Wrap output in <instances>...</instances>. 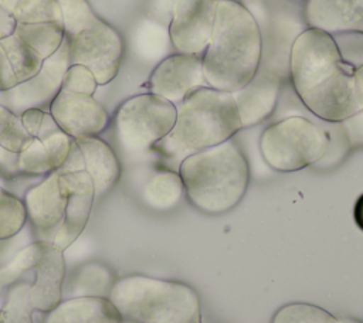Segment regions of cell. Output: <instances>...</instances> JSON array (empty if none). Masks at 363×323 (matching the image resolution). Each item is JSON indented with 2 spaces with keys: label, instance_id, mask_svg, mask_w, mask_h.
<instances>
[{
  "label": "cell",
  "instance_id": "1",
  "mask_svg": "<svg viewBox=\"0 0 363 323\" xmlns=\"http://www.w3.org/2000/svg\"><path fill=\"white\" fill-rule=\"evenodd\" d=\"M292 86L319 120L342 122L359 112L353 96V71L330 34L306 27L294 40L289 52Z\"/></svg>",
  "mask_w": 363,
  "mask_h": 323
},
{
  "label": "cell",
  "instance_id": "2",
  "mask_svg": "<svg viewBox=\"0 0 363 323\" xmlns=\"http://www.w3.org/2000/svg\"><path fill=\"white\" fill-rule=\"evenodd\" d=\"M262 31L238 0H217L210 42L201 55L207 86L234 92L257 74L262 62Z\"/></svg>",
  "mask_w": 363,
  "mask_h": 323
},
{
  "label": "cell",
  "instance_id": "3",
  "mask_svg": "<svg viewBox=\"0 0 363 323\" xmlns=\"http://www.w3.org/2000/svg\"><path fill=\"white\" fill-rule=\"evenodd\" d=\"M177 173L189 201L210 215L233 210L250 183L247 157L233 139L184 157Z\"/></svg>",
  "mask_w": 363,
  "mask_h": 323
},
{
  "label": "cell",
  "instance_id": "4",
  "mask_svg": "<svg viewBox=\"0 0 363 323\" xmlns=\"http://www.w3.org/2000/svg\"><path fill=\"white\" fill-rule=\"evenodd\" d=\"M240 130L233 94L203 86L176 105V122L155 149L179 167L184 157L233 139Z\"/></svg>",
  "mask_w": 363,
  "mask_h": 323
},
{
  "label": "cell",
  "instance_id": "5",
  "mask_svg": "<svg viewBox=\"0 0 363 323\" xmlns=\"http://www.w3.org/2000/svg\"><path fill=\"white\" fill-rule=\"evenodd\" d=\"M108 299L129 323H201L200 298L187 283L133 273L118 278Z\"/></svg>",
  "mask_w": 363,
  "mask_h": 323
},
{
  "label": "cell",
  "instance_id": "6",
  "mask_svg": "<svg viewBox=\"0 0 363 323\" xmlns=\"http://www.w3.org/2000/svg\"><path fill=\"white\" fill-rule=\"evenodd\" d=\"M328 144L325 126L299 115L271 123L262 130L258 142L264 162L282 173L316 164L325 156Z\"/></svg>",
  "mask_w": 363,
  "mask_h": 323
},
{
  "label": "cell",
  "instance_id": "7",
  "mask_svg": "<svg viewBox=\"0 0 363 323\" xmlns=\"http://www.w3.org/2000/svg\"><path fill=\"white\" fill-rule=\"evenodd\" d=\"M176 105L152 94H139L123 101L113 118L115 139L121 150L139 157L149 153L172 130Z\"/></svg>",
  "mask_w": 363,
  "mask_h": 323
},
{
  "label": "cell",
  "instance_id": "8",
  "mask_svg": "<svg viewBox=\"0 0 363 323\" xmlns=\"http://www.w3.org/2000/svg\"><path fill=\"white\" fill-rule=\"evenodd\" d=\"M65 40L71 64L88 68L98 85H106L116 76L123 57V40L105 20L99 18Z\"/></svg>",
  "mask_w": 363,
  "mask_h": 323
},
{
  "label": "cell",
  "instance_id": "9",
  "mask_svg": "<svg viewBox=\"0 0 363 323\" xmlns=\"http://www.w3.org/2000/svg\"><path fill=\"white\" fill-rule=\"evenodd\" d=\"M69 65L68 42L64 38L61 47L52 55L44 58L40 71L34 76L0 92V103L16 115L33 108L48 110L50 103L61 89L64 74Z\"/></svg>",
  "mask_w": 363,
  "mask_h": 323
},
{
  "label": "cell",
  "instance_id": "10",
  "mask_svg": "<svg viewBox=\"0 0 363 323\" xmlns=\"http://www.w3.org/2000/svg\"><path fill=\"white\" fill-rule=\"evenodd\" d=\"M217 0H174L169 40L180 54L203 55L214 27Z\"/></svg>",
  "mask_w": 363,
  "mask_h": 323
},
{
  "label": "cell",
  "instance_id": "11",
  "mask_svg": "<svg viewBox=\"0 0 363 323\" xmlns=\"http://www.w3.org/2000/svg\"><path fill=\"white\" fill-rule=\"evenodd\" d=\"M35 241L52 244L67 210V188L58 170L30 187L23 198Z\"/></svg>",
  "mask_w": 363,
  "mask_h": 323
},
{
  "label": "cell",
  "instance_id": "12",
  "mask_svg": "<svg viewBox=\"0 0 363 323\" xmlns=\"http://www.w3.org/2000/svg\"><path fill=\"white\" fill-rule=\"evenodd\" d=\"M48 112L72 139L99 136L109 125V115L94 95L60 89Z\"/></svg>",
  "mask_w": 363,
  "mask_h": 323
},
{
  "label": "cell",
  "instance_id": "13",
  "mask_svg": "<svg viewBox=\"0 0 363 323\" xmlns=\"http://www.w3.org/2000/svg\"><path fill=\"white\" fill-rule=\"evenodd\" d=\"M60 171H86L95 198L105 196L118 183L122 167L113 149L99 136L74 139L71 152Z\"/></svg>",
  "mask_w": 363,
  "mask_h": 323
},
{
  "label": "cell",
  "instance_id": "14",
  "mask_svg": "<svg viewBox=\"0 0 363 323\" xmlns=\"http://www.w3.org/2000/svg\"><path fill=\"white\" fill-rule=\"evenodd\" d=\"M149 92L172 102L180 103L199 88L207 86L200 55L172 54L163 58L149 76Z\"/></svg>",
  "mask_w": 363,
  "mask_h": 323
},
{
  "label": "cell",
  "instance_id": "15",
  "mask_svg": "<svg viewBox=\"0 0 363 323\" xmlns=\"http://www.w3.org/2000/svg\"><path fill=\"white\" fill-rule=\"evenodd\" d=\"M281 88V76L277 72L259 67L248 84L231 92L238 110L241 129L257 126L274 113L279 101Z\"/></svg>",
  "mask_w": 363,
  "mask_h": 323
},
{
  "label": "cell",
  "instance_id": "16",
  "mask_svg": "<svg viewBox=\"0 0 363 323\" xmlns=\"http://www.w3.org/2000/svg\"><path fill=\"white\" fill-rule=\"evenodd\" d=\"M60 173L67 188V210L52 245L64 252L85 230L95 200V190L86 171Z\"/></svg>",
  "mask_w": 363,
  "mask_h": 323
},
{
  "label": "cell",
  "instance_id": "17",
  "mask_svg": "<svg viewBox=\"0 0 363 323\" xmlns=\"http://www.w3.org/2000/svg\"><path fill=\"white\" fill-rule=\"evenodd\" d=\"M303 20L332 37L363 34V0H305Z\"/></svg>",
  "mask_w": 363,
  "mask_h": 323
},
{
  "label": "cell",
  "instance_id": "18",
  "mask_svg": "<svg viewBox=\"0 0 363 323\" xmlns=\"http://www.w3.org/2000/svg\"><path fill=\"white\" fill-rule=\"evenodd\" d=\"M35 278L30 288V300L34 310L48 313L62 300V283L65 279L64 252L47 244L35 265Z\"/></svg>",
  "mask_w": 363,
  "mask_h": 323
},
{
  "label": "cell",
  "instance_id": "19",
  "mask_svg": "<svg viewBox=\"0 0 363 323\" xmlns=\"http://www.w3.org/2000/svg\"><path fill=\"white\" fill-rule=\"evenodd\" d=\"M41 58L28 44L16 34L0 38V92L34 76L43 64Z\"/></svg>",
  "mask_w": 363,
  "mask_h": 323
},
{
  "label": "cell",
  "instance_id": "20",
  "mask_svg": "<svg viewBox=\"0 0 363 323\" xmlns=\"http://www.w3.org/2000/svg\"><path fill=\"white\" fill-rule=\"evenodd\" d=\"M45 323H125L108 298L77 296L62 299L47 313Z\"/></svg>",
  "mask_w": 363,
  "mask_h": 323
},
{
  "label": "cell",
  "instance_id": "21",
  "mask_svg": "<svg viewBox=\"0 0 363 323\" xmlns=\"http://www.w3.org/2000/svg\"><path fill=\"white\" fill-rule=\"evenodd\" d=\"M184 194L183 181L173 169L155 170L142 184L140 198L146 207L155 211H170L179 205Z\"/></svg>",
  "mask_w": 363,
  "mask_h": 323
},
{
  "label": "cell",
  "instance_id": "22",
  "mask_svg": "<svg viewBox=\"0 0 363 323\" xmlns=\"http://www.w3.org/2000/svg\"><path fill=\"white\" fill-rule=\"evenodd\" d=\"M115 280V275L108 265L98 261L86 262L81 265L72 275L69 282V293L71 298H108Z\"/></svg>",
  "mask_w": 363,
  "mask_h": 323
},
{
  "label": "cell",
  "instance_id": "23",
  "mask_svg": "<svg viewBox=\"0 0 363 323\" xmlns=\"http://www.w3.org/2000/svg\"><path fill=\"white\" fill-rule=\"evenodd\" d=\"M0 7L14 20V26L62 21L58 0H1Z\"/></svg>",
  "mask_w": 363,
  "mask_h": 323
},
{
  "label": "cell",
  "instance_id": "24",
  "mask_svg": "<svg viewBox=\"0 0 363 323\" xmlns=\"http://www.w3.org/2000/svg\"><path fill=\"white\" fill-rule=\"evenodd\" d=\"M30 288L31 282L27 279H18L7 286L4 305L0 309V323H34Z\"/></svg>",
  "mask_w": 363,
  "mask_h": 323
},
{
  "label": "cell",
  "instance_id": "25",
  "mask_svg": "<svg viewBox=\"0 0 363 323\" xmlns=\"http://www.w3.org/2000/svg\"><path fill=\"white\" fill-rule=\"evenodd\" d=\"M271 323H339V319L318 305L292 302L281 306Z\"/></svg>",
  "mask_w": 363,
  "mask_h": 323
},
{
  "label": "cell",
  "instance_id": "26",
  "mask_svg": "<svg viewBox=\"0 0 363 323\" xmlns=\"http://www.w3.org/2000/svg\"><path fill=\"white\" fill-rule=\"evenodd\" d=\"M27 221L21 198L0 186V241L18 234Z\"/></svg>",
  "mask_w": 363,
  "mask_h": 323
},
{
  "label": "cell",
  "instance_id": "27",
  "mask_svg": "<svg viewBox=\"0 0 363 323\" xmlns=\"http://www.w3.org/2000/svg\"><path fill=\"white\" fill-rule=\"evenodd\" d=\"M31 140L20 115L0 103V147L10 153H20Z\"/></svg>",
  "mask_w": 363,
  "mask_h": 323
},
{
  "label": "cell",
  "instance_id": "28",
  "mask_svg": "<svg viewBox=\"0 0 363 323\" xmlns=\"http://www.w3.org/2000/svg\"><path fill=\"white\" fill-rule=\"evenodd\" d=\"M47 244L48 242L35 241L17 252L16 256L0 269V290L16 282L21 273L34 269Z\"/></svg>",
  "mask_w": 363,
  "mask_h": 323
},
{
  "label": "cell",
  "instance_id": "29",
  "mask_svg": "<svg viewBox=\"0 0 363 323\" xmlns=\"http://www.w3.org/2000/svg\"><path fill=\"white\" fill-rule=\"evenodd\" d=\"M17 171L26 176H48L55 171L40 139L31 137L28 144L17 153Z\"/></svg>",
  "mask_w": 363,
  "mask_h": 323
},
{
  "label": "cell",
  "instance_id": "30",
  "mask_svg": "<svg viewBox=\"0 0 363 323\" xmlns=\"http://www.w3.org/2000/svg\"><path fill=\"white\" fill-rule=\"evenodd\" d=\"M65 37L96 23L101 17L92 10L86 0H58Z\"/></svg>",
  "mask_w": 363,
  "mask_h": 323
},
{
  "label": "cell",
  "instance_id": "31",
  "mask_svg": "<svg viewBox=\"0 0 363 323\" xmlns=\"http://www.w3.org/2000/svg\"><path fill=\"white\" fill-rule=\"evenodd\" d=\"M96 79L94 74L78 64H71L68 69L64 74L61 88L72 92H81V94H88L94 95L96 91Z\"/></svg>",
  "mask_w": 363,
  "mask_h": 323
},
{
  "label": "cell",
  "instance_id": "32",
  "mask_svg": "<svg viewBox=\"0 0 363 323\" xmlns=\"http://www.w3.org/2000/svg\"><path fill=\"white\" fill-rule=\"evenodd\" d=\"M336 44L343 60L352 67L363 64V34L335 35Z\"/></svg>",
  "mask_w": 363,
  "mask_h": 323
},
{
  "label": "cell",
  "instance_id": "33",
  "mask_svg": "<svg viewBox=\"0 0 363 323\" xmlns=\"http://www.w3.org/2000/svg\"><path fill=\"white\" fill-rule=\"evenodd\" d=\"M340 126L346 135L350 147L363 146V110H359L342 120Z\"/></svg>",
  "mask_w": 363,
  "mask_h": 323
},
{
  "label": "cell",
  "instance_id": "34",
  "mask_svg": "<svg viewBox=\"0 0 363 323\" xmlns=\"http://www.w3.org/2000/svg\"><path fill=\"white\" fill-rule=\"evenodd\" d=\"M47 110L44 109H37V108H33V109H27L24 110L20 118H21V123L26 129V132L30 135V137H35L40 128H41V123L44 120V116H45Z\"/></svg>",
  "mask_w": 363,
  "mask_h": 323
},
{
  "label": "cell",
  "instance_id": "35",
  "mask_svg": "<svg viewBox=\"0 0 363 323\" xmlns=\"http://www.w3.org/2000/svg\"><path fill=\"white\" fill-rule=\"evenodd\" d=\"M353 96L357 110H363V64L354 67L353 71Z\"/></svg>",
  "mask_w": 363,
  "mask_h": 323
},
{
  "label": "cell",
  "instance_id": "36",
  "mask_svg": "<svg viewBox=\"0 0 363 323\" xmlns=\"http://www.w3.org/2000/svg\"><path fill=\"white\" fill-rule=\"evenodd\" d=\"M14 30V20L0 7V38L11 34Z\"/></svg>",
  "mask_w": 363,
  "mask_h": 323
},
{
  "label": "cell",
  "instance_id": "37",
  "mask_svg": "<svg viewBox=\"0 0 363 323\" xmlns=\"http://www.w3.org/2000/svg\"><path fill=\"white\" fill-rule=\"evenodd\" d=\"M353 218L356 225L363 231V194L359 196V198L354 203L353 207Z\"/></svg>",
  "mask_w": 363,
  "mask_h": 323
},
{
  "label": "cell",
  "instance_id": "38",
  "mask_svg": "<svg viewBox=\"0 0 363 323\" xmlns=\"http://www.w3.org/2000/svg\"><path fill=\"white\" fill-rule=\"evenodd\" d=\"M337 319H339V323H363L362 320L352 317V316H343V317H337Z\"/></svg>",
  "mask_w": 363,
  "mask_h": 323
},
{
  "label": "cell",
  "instance_id": "39",
  "mask_svg": "<svg viewBox=\"0 0 363 323\" xmlns=\"http://www.w3.org/2000/svg\"><path fill=\"white\" fill-rule=\"evenodd\" d=\"M241 4H244L245 7L248 6V10L251 11V14H252V11H254V7H255V8H258V6L255 4V0H242V1H241Z\"/></svg>",
  "mask_w": 363,
  "mask_h": 323
},
{
  "label": "cell",
  "instance_id": "40",
  "mask_svg": "<svg viewBox=\"0 0 363 323\" xmlns=\"http://www.w3.org/2000/svg\"><path fill=\"white\" fill-rule=\"evenodd\" d=\"M294 1H305V0H294Z\"/></svg>",
  "mask_w": 363,
  "mask_h": 323
},
{
  "label": "cell",
  "instance_id": "41",
  "mask_svg": "<svg viewBox=\"0 0 363 323\" xmlns=\"http://www.w3.org/2000/svg\"><path fill=\"white\" fill-rule=\"evenodd\" d=\"M0 6H1V0H0Z\"/></svg>",
  "mask_w": 363,
  "mask_h": 323
}]
</instances>
